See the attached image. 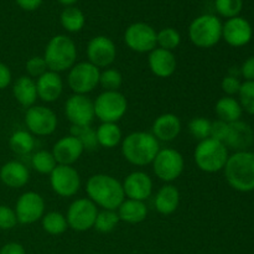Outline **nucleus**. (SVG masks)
<instances>
[{
    "label": "nucleus",
    "instance_id": "f257e3e1",
    "mask_svg": "<svg viewBox=\"0 0 254 254\" xmlns=\"http://www.w3.org/2000/svg\"><path fill=\"white\" fill-rule=\"evenodd\" d=\"M86 192L89 200L102 210L117 211L126 198L121 181L108 174L92 175L87 180Z\"/></svg>",
    "mask_w": 254,
    "mask_h": 254
},
{
    "label": "nucleus",
    "instance_id": "f03ea898",
    "mask_svg": "<svg viewBox=\"0 0 254 254\" xmlns=\"http://www.w3.org/2000/svg\"><path fill=\"white\" fill-rule=\"evenodd\" d=\"M123 158L134 166L150 165L160 150V141L148 131H133L121 143Z\"/></svg>",
    "mask_w": 254,
    "mask_h": 254
},
{
    "label": "nucleus",
    "instance_id": "7ed1b4c3",
    "mask_svg": "<svg viewBox=\"0 0 254 254\" xmlns=\"http://www.w3.org/2000/svg\"><path fill=\"white\" fill-rule=\"evenodd\" d=\"M225 178L228 185L240 192L254 190V153L250 150L236 151L226 163Z\"/></svg>",
    "mask_w": 254,
    "mask_h": 254
},
{
    "label": "nucleus",
    "instance_id": "20e7f679",
    "mask_svg": "<svg viewBox=\"0 0 254 254\" xmlns=\"http://www.w3.org/2000/svg\"><path fill=\"white\" fill-rule=\"evenodd\" d=\"M42 57L50 71L57 73L69 71L76 64L77 46L71 37L66 35H56L47 42Z\"/></svg>",
    "mask_w": 254,
    "mask_h": 254
},
{
    "label": "nucleus",
    "instance_id": "39448f33",
    "mask_svg": "<svg viewBox=\"0 0 254 254\" xmlns=\"http://www.w3.org/2000/svg\"><path fill=\"white\" fill-rule=\"evenodd\" d=\"M228 148L216 139L207 138L198 141L193 151V160L201 171L215 174L225 169L228 160Z\"/></svg>",
    "mask_w": 254,
    "mask_h": 254
},
{
    "label": "nucleus",
    "instance_id": "423d86ee",
    "mask_svg": "<svg viewBox=\"0 0 254 254\" xmlns=\"http://www.w3.org/2000/svg\"><path fill=\"white\" fill-rule=\"evenodd\" d=\"M222 26L221 20L215 15H201L189 27L190 41L198 49H211L222 39Z\"/></svg>",
    "mask_w": 254,
    "mask_h": 254
},
{
    "label": "nucleus",
    "instance_id": "0eeeda50",
    "mask_svg": "<svg viewBox=\"0 0 254 254\" xmlns=\"http://www.w3.org/2000/svg\"><path fill=\"white\" fill-rule=\"evenodd\" d=\"M94 114L102 123H118L127 114L128 101L119 91H103L93 101Z\"/></svg>",
    "mask_w": 254,
    "mask_h": 254
},
{
    "label": "nucleus",
    "instance_id": "6e6552de",
    "mask_svg": "<svg viewBox=\"0 0 254 254\" xmlns=\"http://www.w3.org/2000/svg\"><path fill=\"white\" fill-rule=\"evenodd\" d=\"M153 171L159 180L171 184L178 180L185 169V160L180 151L173 148H164L159 150L151 163Z\"/></svg>",
    "mask_w": 254,
    "mask_h": 254
},
{
    "label": "nucleus",
    "instance_id": "1a4fd4ad",
    "mask_svg": "<svg viewBox=\"0 0 254 254\" xmlns=\"http://www.w3.org/2000/svg\"><path fill=\"white\" fill-rule=\"evenodd\" d=\"M101 69L88 61L74 64L68 71L67 83L74 94H88L99 86Z\"/></svg>",
    "mask_w": 254,
    "mask_h": 254
},
{
    "label": "nucleus",
    "instance_id": "9d476101",
    "mask_svg": "<svg viewBox=\"0 0 254 254\" xmlns=\"http://www.w3.org/2000/svg\"><path fill=\"white\" fill-rule=\"evenodd\" d=\"M98 215V207L89 198H77L67 208L66 220L68 228L76 232H86L93 228Z\"/></svg>",
    "mask_w": 254,
    "mask_h": 254
},
{
    "label": "nucleus",
    "instance_id": "9b49d317",
    "mask_svg": "<svg viewBox=\"0 0 254 254\" xmlns=\"http://www.w3.org/2000/svg\"><path fill=\"white\" fill-rule=\"evenodd\" d=\"M25 126L32 135L47 136L56 131L59 119L51 108L45 106H32L25 113Z\"/></svg>",
    "mask_w": 254,
    "mask_h": 254
},
{
    "label": "nucleus",
    "instance_id": "f8f14e48",
    "mask_svg": "<svg viewBox=\"0 0 254 254\" xmlns=\"http://www.w3.org/2000/svg\"><path fill=\"white\" fill-rule=\"evenodd\" d=\"M44 197L35 191H26L21 193L15 203V213H16L17 223L21 225H32L41 220L45 215Z\"/></svg>",
    "mask_w": 254,
    "mask_h": 254
},
{
    "label": "nucleus",
    "instance_id": "ddd939ff",
    "mask_svg": "<svg viewBox=\"0 0 254 254\" xmlns=\"http://www.w3.org/2000/svg\"><path fill=\"white\" fill-rule=\"evenodd\" d=\"M50 185L60 197H72L81 189V176L72 165H57L50 174Z\"/></svg>",
    "mask_w": 254,
    "mask_h": 254
},
{
    "label": "nucleus",
    "instance_id": "4468645a",
    "mask_svg": "<svg viewBox=\"0 0 254 254\" xmlns=\"http://www.w3.org/2000/svg\"><path fill=\"white\" fill-rule=\"evenodd\" d=\"M64 116L72 126H91L96 118L93 101L86 94L73 93L64 102Z\"/></svg>",
    "mask_w": 254,
    "mask_h": 254
},
{
    "label": "nucleus",
    "instance_id": "2eb2a0df",
    "mask_svg": "<svg viewBox=\"0 0 254 254\" xmlns=\"http://www.w3.org/2000/svg\"><path fill=\"white\" fill-rule=\"evenodd\" d=\"M124 42L136 54H149L156 46V31L145 22H135L124 32Z\"/></svg>",
    "mask_w": 254,
    "mask_h": 254
},
{
    "label": "nucleus",
    "instance_id": "dca6fc26",
    "mask_svg": "<svg viewBox=\"0 0 254 254\" xmlns=\"http://www.w3.org/2000/svg\"><path fill=\"white\" fill-rule=\"evenodd\" d=\"M87 59L88 62L101 68H108L117 59V47L113 40L99 35L93 37L87 45Z\"/></svg>",
    "mask_w": 254,
    "mask_h": 254
},
{
    "label": "nucleus",
    "instance_id": "f3484780",
    "mask_svg": "<svg viewBox=\"0 0 254 254\" xmlns=\"http://www.w3.org/2000/svg\"><path fill=\"white\" fill-rule=\"evenodd\" d=\"M127 198L145 202L153 195L154 184L150 176L144 171H133L122 183Z\"/></svg>",
    "mask_w": 254,
    "mask_h": 254
},
{
    "label": "nucleus",
    "instance_id": "a211bd4d",
    "mask_svg": "<svg viewBox=\"0 0 254 254\" xmlns=\"http://www.w3.org/2000/svg\"><path fill=\"white\" fill-rule=\"evenodd\" d=\"M253 30L245 17L236 16L228 19L222 26V39L232 47H242L250 44Z\"/></svg>",
    "mask_w": 254,
    "mask_h": 254
},
{
    "label": "nucleus",
    "instance_id": "6ab92c4d",
    "mask_svg": "<svg viewBox=\"0 0 254 254\" xmlns=\"http://www.w3.org/2000/svg\"><path fill=\"white\" fill-rule=\"evenodd\" d=\"M52 155L56 160L57 165H73L84 153L82 144L68 134L60 138L52 146Z\"/></svg>",
    "mask_w": 254,
    "mask_h": 254
},
{
    "label": "nucleus",
    "instance_id": "aec40b11",
    "mask_svg": "<svg viewBox=\"0 0 254 254\" xmlns=\"http://www.w3.org/2000/svg\"><path fill=\"white\" fill-rule=\"evenodd\" d=\"M148 64L151 73L158 78H169L173 76L178 68V60L173 51L155 47L149 52Z\"/></svg>",
    "mask_w": 254,
    "mask_h": 254
},
{
    "label": "nucleus",
    "instance_id": "412c9836",
    "mask_svg": "<svg viewBox=\"0 0 254 254\" xmlns=\"http://www.w3.org/2000/svg\"><path fill=\"white\" fill-rule=\"evenodd\" d=\"M254 131L250 124L242 121L228 124V133L225 139V145L236 151H246L253 145Z\"/></svg>",
    "mask_w": 254,
    "mask_h": 254
},
{
    "label": "nucleus",
    "instance_id": "4be33fe9",
    "mask_svg": "<svg viewBox=\"0 0 254 254\" xmlns=\"http://www.w3.org/2000/svg\"><path fill=\"white\" fill-rule=\"evenodd\" d=\"M183 124L180 118L174 113H163L155 118L151 126V134L159 141L169 143L180 135Z\"/></svg>",
    "mask_w": 254,
    "mask_h": 254
},
{
    "label": "nucleus",
    "instance_id": "5701e85b",
    "mask_svg": "<svg viewBox=\"0 0 254 254\" xmlns=\"http://www.w3.org/2000/svg\"><path fill=\"white\" fill-rule=\"evenodd\" d=\"M37 98L45 103H54L64 92V81L60 73L54 71L45 72L42 76L36 79Z\"/></svg>",
    "mask_w": 254,
    "mask_h": 254
},
{
    "label": "nucleus",
    "instance_id": "b1692460",
    "mask_svg": "<svg viewBox=\"0 0 254 254\" xmlns=\"http://www.w3.org/2000/svg\"><path fill=\"white\" fill-rule=\"evenodd\" d=\"M30 180V171L25 164L10 160L0 168V181L10 189H21Z\"/></svg>",
    "mask_w": 254,
    "mask_h": 254
},
{
    "label": "nucleus",
    "instance_id": "393cba45",
    "mask_svg": "<svg viewBox=\"0 0 254 254\" xmlns=\"http://www.w3.org/2000/svg\"><path fill=\"white\" fill-rule=\"evenodd\" d=\"M180 191L173 184H165L154 197V207L160 215H173L180 205Z\"/></svg>",
    "mask_w": 254,
    "mask_h": 254
},
{
    "label": "nucleus",
    "instance_id": "a878e982",
    "mask_svg": "<svg viewBox=\"0 0 254 254\" xmlns=\"http://www.w3.org/2000/svg\"><path fill=\"white\" fill-rule=\"evenodd\" d=\"M12 96L24 108L35 106L37 101L36 81L29 76H20L12 84Z\"/></svg>",
    "mask_w": 254,
    "mask_h": 254
},
{
    "label": "nucleus",
    "instance_id": "bb28decb",
    "mask_svg": "<svg viewBox=\"0 0 254 254\" xmlns=\"http://www.w3.org/2000/svg\"><path fill=\"white\" fill-rule=\"evenodd\" d=\"M119 216V220L129 225H136L148 217V207L143 201L130 200V198H124L123 202L117 210Z\"/></svg>",
    "mask_w": 254,
    "mask_h": 254
},
{
    "label": "nucleus",
    "instance_id": "cd10ccee",
    "mask_svg": "<svg viewBox=\"0 0 254 254\" xmlns=\"http://www.w3.org/2000/svg\"><path fill=\"white\" fill-rule=\"evenodd\" d=\"M215 112L220 121L230 124L233 122L241 121L243 109L237 99L233 97L225 96L217 101L215 106Z\"/></svg>",
    "mask_w": 254,
    "mask_h": 254
},
{
    "label": "nucleus",
    "instance_id": "c85d7f7f",
    "mask_svg": "<svg viewBox=\"0 0 254 254\" xmlns=\"http://www.w3.org/2000/svg\"><path fill=\"white\" fill-rule=\"evenodd\" d=\"M98 145L106 149H114L123 140V133L118 123H101L96 129Z\"/></svg>",
    "mask_w": 254,
    "mask_h": 254
},
{
    "label": "nucleus",
    "instance_id": "c756f323",
    "mask_svg": "<svg viewBox=\"0 0 254 254\" xmlns=\"http://www.w3.org/2000/svg\"><path fill=\"white\" fill-rule=\"evenodd\" d=\"M9 148L16 155H27L35 148V138L29 130H15L9 138Z\"/></svg>",
    "mask_w": 254,
    "mask_h": 254
},
{
    "label": "nucleus",
    "instance_id": "7c9ffc66",
    "mask_svg": "<svg viewBox=\"0 0 254 254\" xmlns=\"http://www.w3.org/2000/svg\"><path fill=\"white\" fill-rule=\"evenodd\" d=\"M42 230L51 236L64 235L68 228L66 216L57 211H50L41 218Z\"/></svg>",
    "mask_w": 254,
    "mask_h": 254
},
{
    "label": "nucleus",
    "instance_id": "2f4dec72",
    "mask_svg": "<svg viewBox=\"0 0 254 254\" xmlns=\"http://www.w3.org/2000/svg\"><path fill=\"white\" fill-rule=\"evenodd\" d=\"M61 25L68 32H78L83 29L86 24L84 14L74 6H67L61 14Z\"/></svg>",
    "mask_w": 254,
    "mask_h": 254
},
{
    "label": "nucleus",
    "instance_id": "473e14b6",
    "mask_svg": "<svg viewBox=\"0 0 254 254\" xmlns=\"http://www.w3.org/2000/svg\"><path fill=\"white\" fill-rule=\"evenodd\" d=\"M71 135L77 138V140L82 144L84 150L87 151H94L98 148V141H97V134L96 129L92 128L91 126H83V127H71Z\"/></svg>",
    "mask_w": 254,
    "mask_h": 254
},
{
    "label": "nucleus",
    "instance_id": "72a5a7b5",
    "mask_svg": "<svg viewBox=\"0 0 254 254\" xmlns=\"http://www.w3.org/2000/svg\"><path fill=\"white\" fill-rule=\"evenodd\" d=\"M31 166L39 174L50 175L57 166V163L51 151L39 150L31 156Z\"/></svg>",
    "mask_w": 254,
    "mask_h": 254
},
{
    "label": "nucleus",
    "instance_id": "f704fd0d",
    "mask_svg": "<svg viewBox=\"0 0 254 254\" xmlns=\"http://www.w3.org/2000/svg\"><path fill=\"white\" fill-rule=\"evenodd\" d=\"M119 222H121V220H119L117 211L102 210L98 211L93 228L98 231L99 233H111L116 230Z\"/></svg>",
    "mask_w": 254,
    "mask_h": 254
},
{
    "label": "nucleus",
    "instance_id": "c9c22d12",
    "mask_svg": "<svg viewBox=\"0 0 254 254\" xmlns=\"http://www.w3.org/2000/svg\"><path fill=\"white\" fill-rule=\"evenodd\" d=\"M181 42V36L178 30L173 27H165L156 32V46L160 49L168 50V51H174L179 47Z\"/></svg>",
    "mask_w": 254,
    "mask_h": 254
},
{
    "label": "nucleus",
    "instance_id": "e433bc0d",
    "mask_svg": "<svg viewBox=\"0 0 254 254\" xmlns=\"http://www.w3.org/2000/svg\"><path fill=\"white\" fill-rule=\"evenodd\" d=\"M211 126H212V122L210 119L203 118V117H195L189 122L188 129L192 138L201 141L211 138Z\"/></svg>",
    "mask_w": 254,
    "mask_h": 254
},
{
    "label": "nucleus",
    "instance_id": "4c0bfd02",
    "mask_svg": "<svg viewBox=\"0 0 254 254\" xmlns=\"http://www.w3.org/2000/svg\"><path fill=\"white\" fill-rule=\"evenodd\" d=\"M123 83V76L116 68H104L99 76V86L104 91H119Z\"/></svg>",
    "mask_w": 254,
    "mask_h": 254
},
{
    "label": "nucleus",
    "instance_id": "58836bf2",
    "mask_svg": "<svg viewBox=\"0 0 254 254\" xmlns=\"http://www.w3.org/2000/svg\"><path fill=\"white\" fill-rule=\"evenodd\" d=\"M238 96H240L238 102L243 111L254 116V81H246L245 83L241 84Z\"/></svg>",
    "mask_w": 254,
    "mask_h": 254
},
{
    "label": "nucleus",
    "instance_id": "ea45409f",
    "mask_svg": "<svg viewBox=\"0 0 254 254\" xmlns=\"http://www.w3.org/2000/svg\"><path fill=\"white\" fill-rule=\"evenodd\" d=\"M215 6L218 14L232 19L238 16L243 7V1L242 0H216Z\"/></svg>",
    "mask_w": 254,
    "mask_h": 254
},
{
    "label": "nucleus",
    "instance_id": "a19ab883",
    "mask_svg": "<svg viewBox=\"0 0 254 254\" xmlns=\"http://www.w3.org/2000/svg\"><path fill=\"white\" fill-rule=\"evenodd\" d=\"M25 69H26L27 76L31 78H39L40 76L49 71L47 64L45 62V59L42 56H32L30 57L25 64Z\"/></svg>",
    "mask_w": 254,
    "mask_h": 254
},
{
    "label": "nucleus",
    "instance_id": "79ce46f5",
    "mask_svg": "<svg viewBox=\"0 0 254 254\" xmlns=\"http://www.w3.org/2000/svg\"><path fill=\"white\" fill-rule=\"evenodd\" d=\"M17 225L16 213L14 208L7 205H0V230H12Z\"/></svg>",
    "mask_w": 254,
    "mask_h": 254
},
{
    "label": "nucleus",
    "instance_id": "37998d69",
    "mask_svg": "<svg viewBox=\"0 0 254 254\" xmlns=\"http://www.w3.org/2000/svg\"><path fill=\"white\" fill-rule=\"evenodd\" d=\"M241 81L233 74H228V76L223 77L222 82H221V88L225 92L226 96L233 97L235 94H238L241 89Z\"/></svg>",
    "mask_w": 254,
    "mask_h": 254
},
{
    "label": "nucleus",
    "instance_id": "c03bdc74",
    "mask_svg": "<svg viewBox=\"0 0 254 254\" xmlns=\"http://www.w3.org/2000/svg\"><path fill=\"white\" fill-rule=\"evenodd\" d=\"M227 133H228V123L220 121V119L216 122H212V126H211V138L225 143V139L226 136H227Z\"/></svg>",
    "mask_w": 254,
    "mask_h": 254
},
{
    "label": "nucleus",
    "instance_id": "a18cd8bd",
    "mask_svg": "<svg viewBox=\"0 0 254 254\" xmlns=\"http://www.w3.org/2000/svg\"><path fill=\"white\" fill-rule=\"evenodd\" d=\"M12 82V73L9 66L0 62V91L7 88Z\"/></svg>",
    "mask_w": 254,
    "mask_h": 254
},
{
    "label": "nucleus",
    "instance_id": "49530a36",
    "mask_svg": "<svg viewBox=\"0 0 254 254\" xmlns=\"http://www.w3.org/2000/svg\"><path fill=\"white\" fill-rule=\"evenodd\" d=\"M241 74L246 81H254V56L248 57L241 66Z\"/></svg>",
    "mask_w": 254,
    "mask_h": 254
},
{
    "label": "nucleus",
    "instance_id": "de8ad7c7",
    "mask_svg": "<svg viewBox=\"0 0 254 254\" xmlns=\"http://www.w3.org/2000/svg\"><path fill=\"white\" fill-rule=\"evenodd\" d=\"M0 254H26V251L20 243L9 242L0 248Z\"/></svg>",
    "mask_w": 254,
    "mask_h": 254
},
{
    "label": "nucleus",
    "instance_id": "09e8293b",
    "mask_svg": "<svg viewBox=\"0 0 254 254\" xmlns=\"http://www.w3.org/2000/svg\"><path fill=\"white\" fill-rule=\"evenodd\" d=\"M16 4L26 11H34L39 9L40 5L42 4V0H16Z\"/></svg>",
    "mask_w": 254,
    "mask_h": 254
},
{
    "label": "nucleus",
    "instance_id": "8fccbe9b",
    "mask_svg": "<svg viewBox=\"0 0 254 254\" xmlns=\"http://www.w3.org/2000/svg\"><path fill=\"white\" fill-rule=\"evenodd\" d=\"M60 2H62V4H64V5H71V4H73V2H76L77 0H59Z\"/></svg>",
    "mask_w": 254,
    "mask_h": 254
}]
</instances>
